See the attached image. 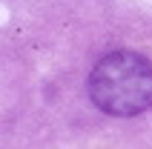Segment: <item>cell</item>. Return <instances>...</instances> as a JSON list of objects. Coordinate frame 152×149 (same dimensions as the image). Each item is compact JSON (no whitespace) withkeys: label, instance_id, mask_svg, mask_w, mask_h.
<instances>
[{"label":"cell","instance_id":"1","mask_svg":"<svg viewBox=\"0 0 152 149\" xmlns=\"http://www.w3.org/2000/svg\"><path fill=\"white\" fill-rule=\"evenodd\" d=\"M89 98L112 118L152 109V60L129 49L103 55L89 72Z\"/></svg>","mask_w":152,"mask_h":149}]
</instances>
